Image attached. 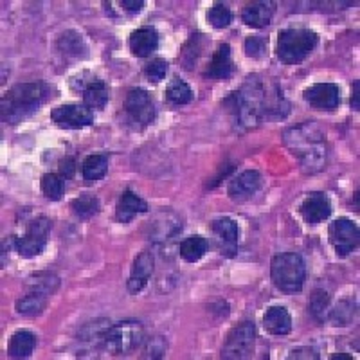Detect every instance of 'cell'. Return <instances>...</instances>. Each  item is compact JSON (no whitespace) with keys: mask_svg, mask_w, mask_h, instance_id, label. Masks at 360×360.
Here are the masks:
<instances>
[{"mask_svg":"<svg viewBox=\"0 0 360 360\" xmlns=\"http://www.w3.org/2000/svg\"><path fill=\"white\" fill-rule=\"evenodd\" d=\"M153 274V256L152 252H141L137 258H135L134 266H131V274L128 278V290L131 294H139L144 287L148 285L150 278Z\"/></svg>","mask_w":360,"mask_h":360,"instance_id":"cell-17","label":"cell"},{"mask_svg":"<svg viewBox=\"0 0 360 360\" xmlns=\"http://www.w3.org/2000/svg\"><path fill=\"white\" fill-rule=\"evenodd\" d=\"M56 47L63 54V58H69V60H82V58L86 56V51H89L83 37L76 31L63 33L62 37L58 38Z\"/></svg>","mask_w":360,"mask_h":360,"instance_id":"cell-25","label":"cell"},{"mask_svg":"<svg viewBox=\"0 0 360 360\" xmlns=\"http://www.w3.org/2000/svg\"><path fill=\"white\" fill-rule=\"evenodd\" d=\"M108 172V155L103 153H96V155H89L82 164V175L85 184H94L98 180L107 175Z\"/></svg>","mask_w":360,"mask_h":360,"instance_id":"cell-27","label":"cell"},{"mask_svg":"<svg viewBox=\"0 0 360 360\" xmlns=\"http://www.w3.org/2000/svg\"><path fill=\"white\" fill-rule=\"evenodd\" d=\"M130 51L137 58H148L152 53H155L159 47V33L152 25H143V27L135 29L130 34Z\"/></svg>","mask_w":360,"mask_h":360,"instance_id":"cell-16","label":"cell"},{"mask_svg":"<svg viewBox=\"0 0 360 360\" xmlns=\"http://www.w3.org/2000/svg\"><path fill=\"white\" fill-rule=\"evenodd\" d=\"M256 344V326L249 321L238 324L229 332L221 348V359L225 360H242L249 359L254 353Z\"/></svg>","mask_w":360,"mask_h":360,"instance_id":"cell-8","label":"cell"},{"mask_svg":"<svg viewBox=\"0 0 360 360\" xmlns=\"http://www.w3.org/2000/svg\"><path fill=\"white\" fill-rule=\"evenodd\" d=\"M328 307H330V295L324 290H315L308 299V314L319 323L326 319Z\"/></svg>","mask_w":360,"mask_h":360,"instance_id":"cell-33","label":"cell"},{"mask_svg":"<svg viewBox=\"0 0 360 360\" xmlns=\"http://www.w3.org/2000/svg\"><path fill=\"white\" fill-rule=\"evenodd\" d=\"M269 89L270 83H265L258 76H249L242 89L231 92L221 105L233 115V121L240 128L258 127L263 119H266Z\"/></svg>","mask_w":360,"mask_h":360,"instance_id":"cell-2","label":"cell"},{"mask_svg":"<svg viewBox=\"0 0 360 360\" xmlns=\"http://www.w3.org/2000/svg\"><path fill=\"white\" fill-rule=\"evenodd\" d=\"M262 186H263L262 173L256 172V169H247V172L240 173L236 179L231 180L227 193H229V197L233 198L234 202H245V200H250V198H252L259 189H262Z\"/></svg>","mask_w":360,"mask_h":360,"instance_id":"cell-14","label":"cell"},{"mask_svg":"<svg viewBox=\"0 0 360 360\" xmlns=\"http://www.w3.org/2000/svg\"><path fill=\"white\" fill-rule=\"evenodd\" d=\"M269 40L265 37H250L245 41V53L250 58H263L266 54Z\"/></svg>","mask_w":360,"mask_h":360,"instance_id":"cell-38","label":"cell"},{"mask_svg":"<svg viewBox=\"0 0 360 360\" xmlns=\"http://www.w3.org/2000/svg\"><path fill=\"white\" fill-rule=\"evenodd\" d=\"M51 89L44 82L18 83L2 96V121L4 124H18L31 117L51 98Z\"/></svg>","mask_w":360,"mask_h":360,"instance_id":"cell-3","label":"cell"},{"mask_svg":"<svg viewBox=\"0 0 360 360\" xmlns=\"http://www.w3.org/2000/svg\"><path fill=\"white\" fill-rule=\"evenodd\" d=\"M319 37L315 31L304 27H290L279 31L278 37V56L283 63L295 65L301 63L311 51L317 47Z\"/></svg>","mask_w":360,"mask_h":360,"instance_id":"cell-4","label":"cell"},{"mask_svg":"<svg viewBox=\"0 0 360 360\" xmlns=\"http://www.w3.org/2000/svg\"><path fill=\"white\" fill-rule=\"evenodd\" d=\"M41 193L49 200H60L63 195V188H65V179L60 173H45L41 176Z\"/></svg>","mask_w":360,"mask_h":360,"instance_id":"cell-32","label":"cell"},{"mask_svg":"<svg viewBox=\"0 0 360 360\" xmlns=\"http://www.w3.org/2000/svg\"><path fill=\"white\" fill-rule=\"evenodd\" d=\"M179 252L182 256V259H186L188 263H197L207 252V240L202 236H189L186 238L184 242L180 243Z\"/></svg>","mask_w":360,"mask_h":360,"instance_id":"cell-29","label":"cell"},{"mask_svg":"<svg viewBox=\"0 0 360 360\" xmlns=\"http://www.w3.org/2000/svg\"><path fill=\"white\" fill-rule=\"evenodd\" d=\"M166 99L168 103L175 105V107H180V105H188L193 99V90L191 86L186 82H182L180 78H175L166 89Z\"/></svg>","mask_w":360,"mask_h":360,"instance_id":"cell-30","label":"cell"},{"mask_svg":"<svg viewBox=\"0 0 360 360\" xmlns=\"http://www.w3.org/2000/svg\"><path fill=\"white\" fill-rule=\"evenodd\" d=\"M83 105L90 110H103L110 99V86L101 79H92L83 86Z\"/></svg>","mask_w":360,"mask_h":360,"instance_id":"cell-22","label":"cell"},{"mask_svg":"<svg viewBox=\"0 0 360 360\" xmlns=\"http://www.w3.org/2000/svg\"><path fill=\"white\" fill-rule=\"evenodd\" d=\"M110 321L107 319H96L92 323L83 324L82 330L78 332V344L82 346L79 355L94 356L96 353L105 352V332H107Z\"/></svg>","mask_w":360,"mask_h":360,"instance_id":"cell-13","label":"cell"},{"mask_svg":"<svg viewBox=\"0 0 360 360\" xmlns=\"http://www.w3.org/2000/svg\"><path fill=\"white\" fill-rule=\"evenodd\" d=\"M233 72V53H231L229 44H220L218 49L214 51L211 62H209L205 76L211 79H227Z\"/></svg>","mask_w":360,"mask_h":360,"instance_id":"cell-19","label":"cell"},{"mask_svg":"<svg viewBox=\"0 0 360 360\" xmlns=\"http://www.w3.org/2000/svg\"><path fill=\"white\" fill-rule=\"evenodd\" d=\"M25 287H27V290L40 292V294L51 297L58 290V287H60V278L53 274V272H37V274L29 276Z\"/></svg>","mask_w":360,"mask_h":360,"instance_id":"cell-28","label":"cell"},{"mask_svg":"<svg viewBox=\"0 0 360 360\" xmlns=\"http://www.w3.org/2000/svg\"><path fill=\"white\" fill-rule=\"evenodd\" d=\"M143 349H141V356L143 359H162L166 349H168V342L166 339L160 335H153V337H148V339L143 340Z\"/></svg>","mask_w":360,"mask_h":360,"instance_id":"cell-34","label":"cell"},{"mask_svg":"<svg viewBox=\"0 0 360 360\" xmlns=\"http://www.w3.org/2000/svg\"><path fill=\"white\" fill-rule=\"evenodd\" d=\"M144 74H146V78L153 83H159L166 78V74H168V62L162 60V58H155L152 62L148 63L144 67Z\"/></svg>","mask_w":360,"mask_h":360,"instance_id":"cell-37","label":"cell"},{"mask_svg":"<svg viewBox=\"0 0 360 360\" xmlns=\"http://www.w3.org/2000/svg\"><path fill=\"white\" fill-rule=\"evenodd\" d=\"M355 308V303H352V301H340V303L330 311V321H332L335 326H348L356 314Z\"/></svg>","mask_w":360,"mask_h":360,"instance_id":"cell-35","label":"cell"},{"mask_svg":"<svg viewBox=\"0 0 360 360\" xmlns=\"http://www.w3.org/2000/svg\"><path fill=\"white\" fill-rule=\"evenodd\" d=\"M74 172H76V160H74V157H63L60 160V175L67 180L74 175Z\"/></svg>","mask_w":360,"mask_h":360,"instance_id":"cell-39","label":"cell"},{"mask_svg":"<svg viewBox=\"0 0 360 360\" xmlns=\"http://www.w3.org/2000/svg\"><path fill=\"white\" fill-rule=\"evenodd\" d=\"M283 141L299 160L303 172L317 173L326 166V131L315 121H304L285 130Z\"/></svg>","mask_w":360,"mask_h":360,"instance_id":"cell-1","label":"cell"},{"mask_svg":"<svg viewBox=\"0 0 360 360\" xmlns=\"http://www.w3.org/2000/svg\"><path fill=\"white\" fill-rule=\"evenodd\" d=\"M51 119L65 130H82L94 123V112L85 105H62L51 112Z\"/></svg>","mask_w":360,"mask_h":360,"instance_id":"cell-11","label":"cell"},{"mask_svg":"<svg viewBox=\"0 0 360 360\" xmlns=\"http://www.w3.org/2000/svg\"><path fill=\"white\" fill-rule=\"evenodd\" d=\"M299 213L304 218V221L310 225H317L321 221L328 220L332 214V204L328 200L324 193H310L303 200Z\"/></svg>","mask_w":360,"mask_h":360,"instance_id":"cell-15","label":"cell"},{"mask_svg":"<svg viewBox=\"0 0 360 360\" xmlns=\"http://www.w3.org/2000/svg\"><path fill=\"white\" fill-rule=\"evenodd\" d=\"M274 11L276 8L272 2H252V4L245 6V9H243L242 20L249 27L263 29L270 24Z\"/></svg>","mask_w":360,"mask_h":360,"instance_id":"cell-23","label":"cell"},{"mask_svg":"<svg viewBox=\"0 0 360 360\" xmlns=\"http://www.w3.org/2000/svg\"><path fill=\"white\" fill-rule=\"evenodd\" d=\"M124 114L135 130H143L155 119V103L144 89H131L124 99Z\"/></svg>","mask_w":360,"mask_h":360,"instance_id":"cell-9","label":"cell"},{"mask_svg":"<svg viewBox=\"0 0 360 360\" xmlns=\"http://www.w3.org/2000/svg\"><path fill=\"white\" fill-rule=\"evenodd\" d=\"M144 340V328L139 321H121L108 324L105 332V353L114 356L128 355Z\"/></svg>","mask_w":360,"mask_h":360,"instance_id":"cell-6","label":"cell"},{"mask_svg":"<svg viewBox=\"0 0 360 360\" xmlns=\"http://www.w3.org/2000/svg\"><path fill=\"white\" fill-rule=\"evenodd\" d=\"M207 20L214 29H224L233 22V11L225 4H214L209 9Z\"/></svg>","mask_w":360,"mask_h":360,"instance_id":"cell-36","label":"cell"},{"mask_svg":"<svg viewBox=\"0 0 360 360\" xmlns=\"http://www.w3.org/2000/svg\"><path fill=\"white\" fill-rule=\"evenodd\" d=\"M121 8H124L130 13H139L141 9L144 8V2L143 0H123V2H121Z\"/></svg>","mask_w":360,"mask_h":360,"instance_id":"cell-40","label":"cell"},{"mask_svg":"<svg viewBox=\"0 0 360 360\" xmlns=\"http://www.w3.org/2000/svg\"><path fill=\"white\" fill-rule=\"evenodd\" d=\"M359 86H360V83L359 82H355L353 83V92H352V108L355 112H359Z\"/></svg>","mask_w":360,"mask_h":360,"instance_id":"cell-41","label":"cell"},{"mask_svg":"<svg viewBox=\"0 0 360 360\" xmlns=\"http://www.w3.org/2000/svg\"><path fill=\"white\" fill-rule=\"evenodd\" d=\"M37 348V335L31 330H17L9 339L8 353L13 359H27Z\"/></svg>","mask_w":360,"mask_h":360,"instance_id":"cell-24","label":"cell"},{"mask_svg":"<svg viewBox=\"0 0 360 360\" xmlns=\"http://www.w3.org/2000/svg\"><path fill=\"white\" fill-rule=\"evenodd\" d=\"M148 211V204L139 197L135 195L134 191L127 189V191L119 197L117 207H115V218H117L121 224H128V221L134 220L137 214H143Z\"/></svg>","mask_w":360,"mask_h":360,"instance_id":"cell-20","label":"cell"},{"mask_svg":"<svg viewBox=\"0 0 360 360\" xmlns=\"http://www.w3.org/2000/svg\"><path fill=\"white\" fill-rule=\"evenodd\" d=\"M263 326L270 335H288L292 332V315L285 307H270L263 317Z\"/></svg>","mask_w":360,"mask_h":360,"instance_id":"cell-21","label":"cell"},{"mask_svg":"<svg viewBox=\"0 0 360 360\" xmlns=\"http://www.w3.org/2000/svg\"><path fill=\"white\" fill-rule=\"evenodd\" d=\"M49 303V295L40 294V292L27 290V294L22 295L20 299L15 304V310L18 315H24V317H38V315L44 314V310L47 308Z\"/></svg>","mask_w":360,"mask_h":360,"instance_id":"cell-26","label":"cell"},{"mask_svg":"<svg viewBox=\"0 0 360 360\" xmlns=\"http://www.w3.org/2000/svg\"><path fill=\"white\" fill-rule=\"evenodd\" d=\"M330 240H332L335 252L339 256H348L359 247L360 233L359 227L349 218H337L330 227Z\"/></svg>","mask_w":360,"mask_h":360,"instance_id":"cell-10","label":"cell"},{"mask_svg":"<svg viewBox=\"0 0 360 360\" xmlns=\"http://www.w3.org/2000/svg\"><path fill=\"white\" fill-rule=\"evenodd\" d=\"M70 209H72V213L76 214V217L86 220V218H92L94 214L99 213V200L94 195L85 193V195H79L78 198H74V200L70 202Z\"/></svg>","mask_w":360,"mask_h":360,"instance_id":"cell-31","label":"cell"},{"mask_svg":"<svg viewBox=\"0 0 360 360\" xmlns=\"http://www.w3.org/2000/svg\"><path fill=\"white\" fill-rule=\"evenodd\" d=\"M303 98L315 110L332 112L340 105V89L335 83H315L304 90Z\"/></svg>","mask_w":360,"mask_h":360,"instance_id":"cell-12","label":"cell"},{"mask_svg":"<svg viewBox=\"0 0 360 360\" xmlns=\"http://www.w3.org/2000/svg\"><path fill=\"white\" fill-rule=\"evenodd\" d=\"M270 276L276 287L281 292L294 294L299 292L304 285L307 278V266L303 258L295 252L278 254L270 263Z\"/></svg>","mask_w":360,"mask_h":360,"instance_id":"cell-5","label":"cell"},{"mask_svg":"<svg viewBox=\"0 0 360 360\" xmlns=\"http://www.w3.org/2000/svg\"><path fill=\"white\" fill-rule=\"evenodd\" d=\"M213 233L217 236L220 249L225 254H233L238 247V240H240V227L233 218H218L213 221ZM221 252V254H224Z\"/></svg>","mask_w":360,"mask_h":360,"instance_id":"cell-18","label":"cell"},{"mask_svg":"<svg viewBox=\"0 0 360 360\" xmlns=\"http://www.w3.org/2000/svg\"><path fill=\"white\" fill-rule=\"evenodd\" d=\"M332 359H333V360H353L352 356L346 355V353H339V355H333Z\"/></svg>","mask_w":360,"mask_h":360,"instance_id":"cell-42","label":"cell"},{"mask_svg":"<svg viewBox=\"0 0 360 360\" xmlns=\"http://www.w3.org/2000/svg\"><path fill=\"white\" fill-rule=\"evenodd\" d=\"M51 233V220L45 214H38L25 224V231L20 236L13 238V245L22 258H34L44 252Z\"/></svg>","mask_w":360,"mask_h":360,"instance_id":"cell-7","label":"cell"}]
</instances>
